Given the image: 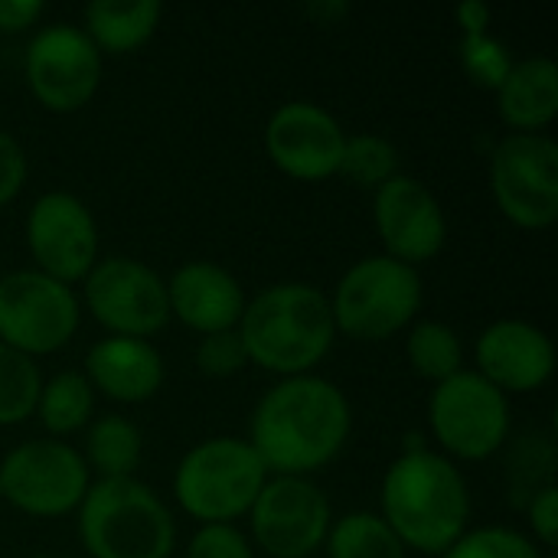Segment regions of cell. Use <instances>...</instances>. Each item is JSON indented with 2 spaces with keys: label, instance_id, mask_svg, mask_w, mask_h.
<instances>
[{
  "label": "cell",
  "instance_id": "cell-1",
  "mask_svg": "<svg viewBox=\"0 0 558 558\" xmlns=\"http://www.w3.org/2000/svg\"><path fill=\"white\" fill-rule=\"evenodd\" d=\"M353 412L343 389L317 373L278 379L255 405L248 445L278 477H311L350 441Z\"/></svg>",
  "mask_w": 558,
  "mask_h": 558
},
{
  "label": "cell",
  "instance_id": "cell-2",
  "mask_svg": "<svg viewBox=\"0 0 558 558\" xmlns=\"http://www.w3.org/2000/svg\"><path fill=\"white\" fill-rule=\"evenodd\" d=\"M379 517L409 553L445 556L471 530V487L454 461L412 445L383 474Z\"/></svg>",
  "mask_w": 558,
  "mask_h": 558
},
{
  "label": "cell",
  "instance_id": "cell-3",
  "mask_svg": "<svg viewBox=\"0 0 558 558\" xmlns=\"http://www.w3.org/2000/svg\"><path fill=\"white\" fill-rule=\"evenodd\" d=\"M235 330L248 363L278 379L314 373L337 340L330 298L307 281H281L248 298Z\"/></svg>",
  "mask_w": 558,
  "mask_h": 558
},
{
  "label": "cell",
  "instance_id": "cell-4",
  "mask_svg": "<svg viewBox=\"0 0 558 558\" xmlns=\"http://www.w3.org/2000/svg\"><path fill=\"white\" fill-rule=\"evenodd\" d=\"M75 513L92 558H170L177 549L170 507L137 477L95 481Z\"/></svg>",
  "mask_w": 558,
  "mask_h": 558
},
{
  "label": "cell",
  "instance_id": "cell-5",
  "mask_svg": "<svg viewBox=\"0 0 558 558\" xmlns=\"http://www.w3.org/2000/svg\"><path fill=\"white\" fill-rule=\"evenodd\" d=\"M327 298L337 333L360 343H383L418 320L425 284L418 268L389 255H366L343 271Z\"/></svg>",
  "mask_w": 558,
  "mask_h": 558
},
{
  "label": "cell",
  "instance_id": "cell-6",
  "mask_svg": "<svg viewBox=\"0 0 558 558\" xmlns=\"http://www.w3.org/2000/svg\"><path fill=\"white\" fill-rule=\"evenodd\" d=\"M268 468L245 438L216 435L193 445L173 471V497L199 526L248 517L268 481Z\"/></svg>",
  "mask_w": 558,
  "mask_h": 558
},
{
  "label": "cell",
  "instance_id": "cell-7",
  "mask_svg": "<svg viewBox=\"0 0 558 558\" xmlns=\"http://www.w3.org/2000/svg\"><path fill=\"white\" fill-rule=\"evenodd\" d=\"M428 428L448 461H487L510 438V399L474 369H461L435 386Z\"/></svg>",
  "mask_w": 558,
  "mask_h": 558
},
{
  "label": "cell",
  "instance_id": "cell-8",
  "mask_svg": "<svg viewBox=\"0 0 558 558\" xmlns=\"http://www.w3.org/2000/svg\"><path fill=\"white\" fill-rule=\"evenodd\" d=\"M88 487L92 474L82 451L59 438L23 441L0 461V497L36 520L75 513Z\"/></svg>",
  "mask_w": 558,
  "mask_h": 558
},
{
  "label": "cell",
  "instance_id": "cell-9",
  "mask_svg": "<svg viewBox=\"0 0 558 558\" xmlns=\"http://www.w3.org/2000/svg\"><path fill=\"white\" fill-rule=\"evenodd\" d=\"M82 320V301L72 284H62L36 268H20L0 278V343L36 360L62 350Z\"/></svg>",
  "mask_w": 558,
  "mask_h": 558
},
{
  "label": "cell",
  "instance_id": "cell-10",
  "mask_svg": "<svg viewBox=\"0 0 558 558\" xmlns=\"http://www.w3.org/2000/svg\"><path fill=\"white\" fill-rule=\"evenodd\" d=\"M82 304L108 337L150 340L170 324L167 281L131 255L98 258L82 281Z\"/></svg>",
  "mask_w": 558,
  "mask_h": 558
},
{
  "label": "cell",
  "instance_id": "cell-11",
  "mask_svg": "<svg viewBox=\"0 0 558 558\" xmlns=\"http://www.w3.org/2000/svg\"><path fill=\"white\" fill-rule=\"evenodd\" d=\"M490 193L520 229H549L558 219V144L549 134H504L490 154Z\"/></svg>",
  "mask_w": 558,
  "mask_h": 558
},
{
  "label": "cell",
  "instance_id": "cell-12",
  "mask_svg": "<svg viewBox=\"0 0 558 558\" xmlns=\"http://www.w3.org/2000/svg\"><path fill=\"white\" fill-rule=\"evenodd\" d=\"M23 78L36 105L52 114H72L101 85V52L78 23H49L26 43Z\"/></svg>",
  "mask_w": 558,
  "mask_h": 558
},
{
  "label": "cell",
  "instance_id": "cell-13",
  "mask_svg": "<svg viewBox=\"0 0 558 558\" xmlns=\"http://www.w3.org/2000/svg\"><path fill=\"white\" fill-rule=\"evenodd\" d=\"M333 510L311 477L271 474L248 510L252 539L268 558H314L324 549Z\"/></svg>",
  "mask_w": 558,
  "mask_h": 558
},
{
  "label": "cell",
  "instance_id": "cell-14",
  "mask_svg": "<svg viewBox=\"0 0 558 558\" xmlns=\"http://www.w3.org/2000/svg\"><path fill=\"white\" fill-rule=\"evenodd\" d=\"M23 235L36 271L62 284L85 281L98 262V222L75 193H43L26 213Z\"/></svg>",
  "mask_w": 558,
  "mask_h": 558
},
{
  "label": "cell",
  "instance_id": "cell-15",
  "mask_svg": "<svg viewBox=\"0 0 558 558\" xmlns=\"http://www.w3.org/2000/svg\"><path fill=\"white\" fill-rule=\"evenodd\" d=\"M373 222L383 255L402 265H428L448 245V216L441 199L412 173H396L373 193Z\"/></svg>",
  "mask_w": 558,
  "mask_h": 558
},
{
  "label": "cell",
  "instance_id": "cell-16",
  "mask_svg": "<svg viewBox=\"0 0 558 558\" xmlns=\"http://www.w3.org/2000/svg\"><path fill=\"white\" fill-rule=\"evenodd\" d=\"M265 154L291 180L320 183L337 177L347 147L343 124L317 101H284L265 124Z\"/></svg>",
  "mask_w": 558,
  "mask_h": 558
},
{
  "label": "cell",
  "instance_id": "cell-17",
  "mask_svg": "<svg viewBox=\"0 0 558 558\" xmlns=\"http://www.w3.org/2000/svg\"><path fill=\"white\" fill-rule=\"evenodd\" d=\"M474 373L504 396L543 389L556 373V347L549 333L523 317H504L484 327L474 343Z\"/></svg>",
  "mask_w": 558,
  "mask_h": 558
},
{
  "label": "cell",
  "instance_id": "cell-18",
  "mask_svg": "<svg viewBox=\"0 0 558 558\" xmlns=\"http://www.w3.org/2000/svg\"><path fill=\"white\" fill-rule=\"evenodd\" d=\"M167 304H170V317H177L186 330L206 337L219 330H235L248 298L229 268L196 258V262H183L170 275Z\"/></svg>",
  "mask_w": 558,
  "mask_h": 558
},
{
  "label": "cell",
  "instance_id": "cell-19",
  "mask_svg": "<svg viewBox=\"0 0 558 558\" xmlns=\"http://www.w3.org/2000/svg\"><path fill=\"white\" fill-rule=\"evenodd\" d=\"M82 376L105 399H111L118 405H141L160 392V386L167 379V366H163L160 350L150 340L101 337L85 353Z\"/></svg>",
  "mask_w": 558,
  "mask_h": 558
},
{
  "label": "cell",
  "instance_id": "cell-20",
  "mask_svg": "<svg viewBox=\"0 0 558 558\" xmlns=\"http://www.w3.org/2000/svg\"><path fill=\"white\" fill-rule=\"evenodd\" d=\"M494 95L510 134H546L558 118V65L549 56L513 59Z\"/></svg>",
  "mask_w": 558,
  "mask_h": 558
},
{
  "label": "cell",
  "instance_id": "cell-21",
  "mask_svg": "<svg viewBox=\"0 0 558 558\" xmlns=\"http://www.w3.org/2000/svg\"><path fill=\"white\" fill-rule=\"evenodd\" d=\"M160 16V0H92L82 10V29L101 56H128L157 33Z\"/></svg>",
  "mask_w": 558,
  "mask_h": 558
},
{
  "label": "cell",
  "instance_id": "cell-22",
  "mask_svg": "<svg viewBox=\"0 0 558 558\" xmlns=\"http://www.w3.org/2000/svg\"><path fill=\"white\" fill-rule=\"evenodd\" d=\"M141 451H144L141 428L131 418L111 412L88 425L82 458L88 464V474L95 471L98 481H124L134 477L141 464Z\"/></svg>",
  "mask_w": 558,
  "mask_h": 558
},
{
  "label": "cell",
  "instance_id": "cell-23",
  "mask_svg": "<svg viewBox=\"0 0 558 558\" xmlns=\"http://www.w3.org/2000/svg\"><path fill=\"white\" fill-rule=\"evenodd\" d=\"M92 409H95V389L75 369L56 373L52 379H46L39 389V402H36V415L43 428L59 441L65 435L88 428Z\"/></svg>",
  "mask_w": 558,
  "mask_h": 558
},
{
  "label": "cell",
  "instance_id": "cell-24",
  "mask_svg": "<svg viewBox=\"0 0 558 558\" xmlns=\"http://www.w3.org/2000/svg\"><path fill=\"white\" fill-rule=\"evenodd\" d=\"M405 356H409L412 373L435 386L464 369V343H461L458 330L448 327L445 320H432V317H418L409 327Z\"/></svg>",
  "mask_w": 558,
  "mask_h": 558
},
{
  "label": "cell",
  "instance_id": "cell-25",
  "mask_svg": "<svg viewBox=\"0 0 558 558\" xmlns=\"http://www.w3.org/2000/svg\"><path fill=\"white\" fill-rule=\"evenodd\" d=\"M324 549L327 558H409L402 539L373 510H356L333 520Z\"/></svg>",
  "mask_w": 558,
  "mask_h": 558
},
{
  "label": "cell",
  "instance_id": "cell-26",
  "mask_svg": "<svg viewBox=\"0 0 558 558\" xmlns=\"http://www.w3.org/2000/svg\"><path fill=\"white\" fill-rule=\"evenodd\" d=\"M396 173H402L399 147L383 134H347V147L340 157L337 177H347L360 190H379Z\"/></svg>",
  "mask_w": 558,
  "mask_h": 558
},
{
  "label": "cell",
  "instance_id": "cell-27",
  "mask_svg": "<svg viewBox=\"0 0 558 558\" xmlns=\"http://www.w3.org/2000/svg\"><path fill=\"white\" fill-rule=\"evenodd\" d=\"M43 376L36 360L0 343V428L20 425L36 415Z\"/></svg>",
  "mask_w": 558,
  "mask_h": 558
},
{
  "label": "cell",
  "instance_id": "cell-28",
  "mask_svg": "<svg viewBox=\"0 0 558 558\" xmlns=\"http://www.w3.org/2000/svg\"><path fill=\"white\" fill-rule=\"evenodd\" d=\"M438 558H543V553L520 530L477 526V530H468L445 556Z\"/></svg>",
  "mask_w": 558,
  "mask_h": 558
},
{
  "label": "cell",
  "instance_id": "cell-29",
  "mask_svg": "<svg viewBox=\"0 0 558 558\" xmlns=\"http://www.w3.org/2000/svg\"><path fill=\"white\" fill-rule=\"evenodd\" d=\"M458 56H461L464 75H468L477 88H487V92H497L500 82L507 78L510 65H513L510 49H507L497 36H490V33L461 36Z\"/></svg>",
  "mask_w": 558,
  "mask_h": 558
},
{
  "label": "cell",
  "instance_id": "cell-30",
  "mask_svg": "<svg viewBox=\"0 0 558 558\" xmlns=\"http://www.w3.org/2000/svg\"><path fill=\"white\" fill-rule=\"evenodd\" d=\"M248 366V353L245 343L239 337V330H219V333H206L196 343V369L209 379H229L235 373H242Z\"/></svg>",
  "mask_w": 558,
  "mask_h": 558
},
{
  "label": "cell",
  "instance_id": "cell-31",
  "mask_svg": "<svg viewBox=\"0 0 558 558\" xmlns=\"http://www.w3.org/2000/svg\"><path fill=\"white\" fill-rule=\"evenodd\" d=\"M186 558H255V549L235 523H213L193 533Z\"/></svg>",
  "mask_w": 558,
  "mask_h": 558
},
{
  "label": "cell",
  "instance_id": "cell-32",
  "mask_svg": "<svg viewBox=\"0 0 558 558\" xmlns=\"http://www.w3.org/2000/svg\"><path fill=\"white\" fill-rule=\"evenodd\" d=\"M530 517V530L536 536V543L543 549H556L558 543V487L546 484L539 490H533V500L526 507Z\"/></svg>",
  "mask_w": 558,
  "mask_h": 558
},
{
  "label": "cell",
  "instance_id": "cell-33",
  "mask_svg": "<svg viewBox=\"0 0 558 558\" xmlns=\"http://www.w3.org/2000/svg\"><path fill=\"white\" fill-rule=\"evenodd\" d=\"M26 173H29L26 150L20 147V141L10 131L0 128V206L16 199V193L26 183Z\"/></svg>",
  "mask_w": 558,
  "mask_h": 558
},
{
  "label": "cell",
  "instance_id": "cell-34",
  "mask_svg": "<svg viewBox=\"0 0 558 558\" xmlns=\"http://www.w3.org/2000/svg\"><path fill=\"white\" fill-rule=\"evenodd\" d=\"M39 0H0V33H26L43 20Z\"/></svg>",
  "mask_w": 558,
  "mask_h": 558
},
{
  "label": "cell",
  "instance_id": "cell-35",
  "mask_svg": "<svg viewBox=\"0 0 558 558\" xmlns=\"http://www.w3.org/2000/svg\"><path fill=\"white\" fill-rule=\"evenodd\" d=\"M454 20L461 26V36H481V33H490L494 10L484 0H464V3H458Z\"/></svg>",
  "mask_w": 558,
  "mask_h": 558
},
{
  "label": "cell",
  "instance_id": "cell-36",
  "mask_svg": "<svg viewBox=\"0 0 558 558\" xmlns=\"http://www.w3.org/2000/svg\"><path fill=\"white\" fill-rule=\"evenodd\" d=\"M49 558H62V556H49Z\"/></svg>",
  "mask_w": 558,
  "mask_h": 558
}]
</instances>
